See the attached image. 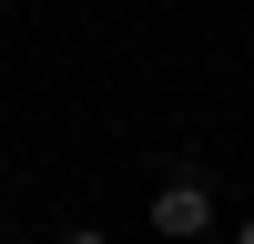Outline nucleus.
Wrapping results in <instances>:
<instances>
[{"label": "nucleus", "mask_w": 254, "mask_h": 244, "mask_svg": "<svg viewBox=\"0 0 254 244\" xmlns=\"http://www.w3.org/2000/svg\"><path fill=\"white\" fill-rule=\"evenodd\" d=\"M203 224H214V183H203V173H173V183L153 193V234H163V244H193Z\"/></svg>", "instance_id": "1"}, {"label": "nucleus", "mask_w": 254, "mask_h": 244, "mask_svg": "<svg viewBox=\"0 0 254 244\" xmlns=\"http://www.w3.org/2000/svg\"><path fill=\"white\" fill-rule=\"evenodd\" d=\"M61 244H112V234H92V224H81V234H61Z\"/></svg>", "instance_id": "2"}, {"label": "nucleus", "mask_w": 254, "mask_h": 244, "mask_svg": "<svg viewBox=\"0 0 254 244\" xmlns=\"http://www.w3.org/2000/svg\"><path fill=\"white\" fill-rule=\"evenodd\" d=\"M244 244H254V214H244Z\"/></svg>", "instance_id": "3"}]
</instances>
